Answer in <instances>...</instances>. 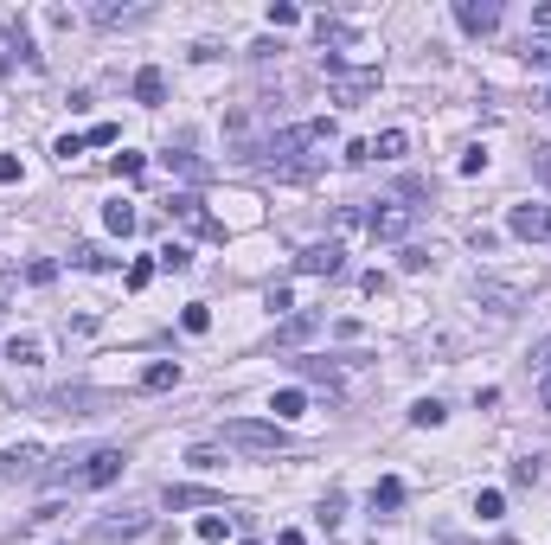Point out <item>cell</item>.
I'll return each instance as SVG.
<instances>
[{
	"label": "cell",
	"instance_id": "13",
	"mask_svg": "<svg viewBox=\"0 0 551 545\" xmlns=\"http://www.w3.org/2000/svg\"><path fill=\"white\" fill-rule=\"evenodd\" d=\"M135 103H148V109H154V103H167V77H160L154 65H148V71H135Z\"/></svg>",
	"mask_w": 551,
	"mask_h": 545
},
{
	"label": "cell",
	"instance_id": "25",
	"mask_svg": "<svg viewBox=\"0 0 551 545\" xmlns=\"http://www.w3.org/2000/svg\"><path fill=\"white\" fill-rule=\"evenodd\" d=\"M167 507H212L206 487H167Z\"/></svg>",
	"mask_w": 551,
	"mask_h": 545
},
{
	"label": "cell",
	"instance_id": "19",
	"mask_svg": "<svg viewBox=\"0 0 551 545\" xmlns=\"http://www.w3.org/2000/svg\"><path fill=\"white\" fill-rule=\"evenodd\" d=\"M103 225L116 231V237H135V225H142V218H135V206H122V199H116V206L103 212Z\"/></svg>",
	"mask_w": 551,
	"mask_h": 545
},
{
	"label": "cell",
	"instance_id": "18",
	"mask_svg": "<svg viewBox=\"0 0 551 545\" xmlns=\"http://www.w3.org/2000/svg\"><path fill=\"white\" fill-rule=\"evenodd\" d=\"M7 360H13V366H39V360H45V346H39L33 334H13V340H7Z\"/></svg>",
	"mask_w": 551,
	"mask_h": 545
},
{
	"label": "cell",
	"instance_id": "23",
	"mask_svg": "<svg viewBox=\"0 0 551 545\" xmlns=\"http://www.w3.org/2000/svg\"><path fill=\"white\" fill-rule=\"evenodd\" d=\"M475 513H481V520H501V513H507L501 487H481V494H475Z\"/></svg>",
	"mask_w": 551,
	"mask_h": 545
},
{
	"label": "cell",
	"instance_id": "36",
	"mask_svg": "<svg viewBox=\"0 0 551 545\" xmlns=\"http://www.w3.org/2000/svg\"><path fill=\"white\" fill-rule=\"evenodd\" d=\"M532 160H539V180L551 186V148H532Z\"/></svg>",
	"mask_w": 551,
	"mask_h": 545
},
{
	"label": "cell",
	"instance_id": "12",
	"mask_svg": "<svg viewBox=\"0 0 551 545\" xmlns=\"http://www.w3.org/2000/svg\"><path fill=\"white\" fill-rule=\"evenodd\" d=\"M180 385V360H154L142 366V392H174Z\"/></svg>",
	"mask_w": 551,
	"mask_h": 545
},
{
	"label": "cell",
	"instance_id": "30",
	"mask_svg": "<svg viewBox=\"0 0 551 545\" xmlns=\"http://www.w3.org/2000/svg\"><path fill=\"white\" fill-rule=\"evenodd\" d=\"M526 65H545L551 71V39H526Z\"/></svg>",
	"mask_w": 551,
	"mask_h": 545
},
{
	"label": "cell",
	"instance_id": "9",
	"mask_svg": "<svg viewBox=\"0 0 551 545\" xmlns=\"http://www.w3.org/2000/svg\"><path fill=\"white\" fill-rule=\"evenodd\" d=\"M167 212L180 218V225H192V231H206V237H218V231H225V225H218V218L206 212V199H199V193H174V199H167Z\"/></svg>",
	"mask_w": 551,
	"mask_h": 545
},
{
	"label": "cell",
	"instance_id": "31",
	"mask_svg": "<svg viewBox=\"0 0 551 545\" xmlns=\"http://www.w3.org/2000/svg\"><path fill=\"white\" fill-rule=\"evenodd\" d=\"M51 276H58V263H45V257H39V263H26V283H39V289H45Z\"/></svg>",
	"mask_w": 551,
	"mask_h": 545
},
{
	"label": "cell",
	"instance_id": "22",
	"mask_svg": "<svg viewBox=\"0 0 551 545\" xmlns=\"http://www.w3.org/2000/svg\"><path fill=\"white\" fill-rule=\"evenodd\" d=\"M314 39H321V51H327V45H353V26H340V19H314Z\"/></svg>",
	"mask_w": 551,
	"mask_h": 545
},
{
	"label": "cell",
	"instance_id": "21",
	"mask_svg": "<svg viewBox=\"0 0 551 545\" xmlns=\"http://www.w3.org/2000/svg\"><path fill=\"white\" fill-rule=\"evenodd\" d=\"M199 539L206 545H225L231 539V513H199Z\"/></svg>",
	"mask_w": 551,
	"mask_h": 545
},
{
	"label": "cell",
	"instance_id": "2",
	"mask_svg": "<svg viewBox=\"0 0 551 545\" xmlns=\"http://www.w3.org/2000/svg\"><path fill=\"white\" fill-rule=\"evenodd\" d=\"M122 462H128V449H90L71 469H51V481L58 487H109V481H122Z\"/></svg>",
	"mask_w": 551,
	"mask_h": 545
},
{
	"label": "cell",
	"instance_id": "39",
	"mask_svg": "<svg viewBox=\"0 0 551 545\" xmlns=\"http://www.w3.org/2000/svg\"><path fill=\"white\" fill-rule=\"evenodd\" d=\"M545 109H551V90H545Z\"/></svg>",
	"mask_w": 551,
	"mask_h": 545
},
{
	"label": "cell",
	"instance_id": "15",
	"mask_svg": "<svg viewBox=\"0 0 551 545\" xmlns=\"http://www.w3.org/2000/svg\"><path fill=\"white\" fill-rule=\"evenodd\" d=\"M398 507H404V481L384 475V481L372 487V513H398Z\"/></svg>",
	"mask_w": 551,
	"mask_h": 545
},
{
	"label": "cell",
	"instance_id": "24",
	"mask_svg": "<svg viewBox=\"0 0 551 545\" xmlns=\"http://www.w3.org/2000/svg\"><path fill=\"white\" fill-rule=\"evenodd\" d=\"M269 26H276V33H289V26H301V7H289V0H269Z\"/></svg>",
	"mask_w": 551,
	"mask_h": 545
},
{
	"label": "cell",
	"instance_id": "17",
	"mask_svg": "<svg viewBox=\"0 0 551 545\" xmlns=\"http://www.w3.org/2000/svg\"><path fill=\"white\" fill-rule=\"evenodd\" d=\"M443 417H449V404H443V398H417V404H410V424H417V430H436Z\"/></svg>",
	"mask_w": 551,
	"mask_h": 545
},
{
	"label": "cell",
	"instance_id": "26",
	"mask_svg": "<svg viewBox=\"0 0 551 545\" xmlns=\"http://www.w3.org/2000/svg\"><path fill=\"white\" fill-rule=\"evenodd\" d=\"M180 327H186V334H206V327H212V308H206V302H192V308L180 315Z\"/></svg>",
	"mask_w": 551,
	"mask_h": 545
},
{
	"label": "cell",
	"instance_id": "35",
	"mask_svg": "<svg viewBox=\"0 0 551 545\" xmlns=\"http://www.w3.org/2000/svg\"><path fill=\"white\" fill-rule=\"evenodd\" d=\"M13 180H19V160H13V154H0V186H13Z\"/></svg>",
	"mask_w": 551,
	"mask_h": 545
},
{
	"label": "cell",
	"instance_id": "14",
	"mask_svg": "<svg viewBox=\"0 0 551 545\" xmlns=\"http://www.w3.org/2000/svg\"><path fill=\"white\" fill-rule=\"evenodd\" d=\"M314 327H321V315H289L283 327H276V346H301V340L314 334Z\"/></svg>",
	"mask_w": 551,
	"mask_h": 545
},
{
	"label": "cell",
	"instance_id": "7",
	"mask_svg": "<svg viewBox=\"0 0 551 545\" xmlns=\"http://www.w3.org/2000/svg\"><path fill=\"white\" fill-rule=\"evenodd\" d=\"M507 231L526 237V244H545L551 237V206H513L507 212Z\"/></svg>",
	"mask_w": 551,
	"mask_h": 545
},
{
	"label": "cell",
	"instance_id": "34",
	"mask_svg": "<svg viewBox=\"0 0 551 545\" xmlns=\"http://www.w3.org/2000/svg\"><path fill=\"white\" fill-rule=\"evenodd\" d=\"M186 462H192V469H218V449H212V443H199V449L186 455Z\"/></svg>",
	"mask_w": 551,
	"mask_h": 545
},
{
	"label": "cell",
	"instance_id": "8",
	"mask_svg": "<svg viewBox=\"0 0 551 545\" xmlns=\"http://www.w3.org/2000/svg\"><path fill=\"white\" fill-rule=\"evenodd\" d=\"M295 269H301V276H340L346 251H340V244H308V251L295 257Z\"/></svg>",
	"mask_w": 551,
	"mask_h": 545
},
{
	"label": "cell",
	"instance_id": "6",
	"mask_svg": "<svg viewBox=\"0 0 551 545\" xmlns=\"http://www.w3.org/2000/svg\"><path fill=\"white\" fill-rule=\"evenodd\" d=\"M455 26L475 33V39H487L493 26H501V0H455Z\"/></svg>",
	"mask_w": 551,
	"mask_h": 545
},
{
	"label": "cell",
	"instance_id": "20",
	"mask_svg": "<svg viewBox=\"0 0 551 545\" xmlns=\"http://www.w3.org/2000/svg\"><path fill=\"white\" fill-rule=\"evenodd\" d=\"M404 148H410V135H404V128H384L378 142H372V160H398Z\"/></svg>",
	"mask_w": 551,
	"mask_h": 545
},
{
	"label": "cell",
	"instance_id": "5",
	"mask_svg": "<svg viewBox=\"0 0 551 545\" xmlns=\"http://www.w3.org/2000/svg\"><path fill=\"white\" fill-rule=\"evenodd\" d=\"M410 225H417V206H410V193H398V199H372V212H366L372 244H398Z\"/></svg>",
	"mask_w": 551,
	"mask_h": 545
},
{
	"label": "cell",
	"instance_id": "16",
	"mask_svg": "<svg viewBox=\"0 0 551 545\" xmlns=\"http://www.w3.org/2000/svg\"><path fill=\"white\" fill-rule=\"evenodd\" d=\"M269 411H276V424H289V417L308 411V392H295V385H289V392H276V398H269Z\"/></svg>",
	"mask_w": 551,
	"mask_h": 545
},
{
	"label": "cell",
	"instance_id": "1",
	"mask_svg": "<svg viewBox=\"0 0 551 545\" xmlns=\"http://www.w3.org/2000/svg\"><path fill=\"white\" fill-rule=\"evenodd\" d=\"M334 135H340V122H334V116H314V122H295V128H283V135H269V148H263V154H269L283 174H301V167H295V154L327 148Z\"/></svg>",
	"mask_w": 551,
	"mask_h": 545
},
{
	"label": "cell",
	"instance_id": "28",
	"mask_svg": "<svg viewBox=\"0 0 551 545\" xmlns=\"http://www.w3.org/2000/svg\"><path fill=\"white\" fill-rule=\"evenodd\" d=\"M71 263H77V269H103V263H109V257H103V251H97V244H77V251H71Z\"/></svg>",
	"mask_w": 551,
	"mask_h": 545
},
{
	"label": "cell",
	"instance_id": "33",
	"mask_svg": "<svg viewBox=\"0 0 551 545\" xmlns=\"http://www.w3.org/2000/svg\"><path fill=\"white\" fill-rule=\"evenodd\" d=\"M148 283H154V263H148V257L128 263V289H148Z\"/></svg>",
	"mask_w": 551,
	"mask_h": 545
},
{
	"label": "cell",
	"instance_id": "3",
	"mask_svg": "<svg viewBox=\"0 0 551 545\" xmlns=\"http://www.w3.org/2000/svg\"><path fill=\"white\" fill-rule=\"evenodd\" d=\"M321 71H327V90H334V103H346V109H353V103H366V97L378 90V65H360V71H353L340 51H327Z\"/></svg>",
	"mask_w": 551,
	"mask_h": 545
},
{
	"label": "cell",
	"instance_id": "4",
	"mask_svg": "<svg viewBox=\"0 0 551 545\" xmlns=\"http://www.w3.org/2000/svg\"><path fill=\"white\" fill-rule=\"evenodd\" d=\"M218 436H225L231 449H244V455H283L289 449V430L283 424H257V417H231Z\"/></svg>",
	"mask_w": 551,
	"mask_h": 545
},
{
	"label": "cell",
	"instance_id": "32",
	"mask_svg": "<svg viewBox=\"0 0 551 545\" xmlns=\"http://www.w3.org/2000/svg\"><path fill=\"white\" fill-rule=\"evenodd\" d=\"M51 154H58V160H77V154H84V135H58V148H51Z\"/></svg>",
	"mask_w": 551,
	"mask_h": 545
},
{
	"label": "cell",
	"instance_id": "29",
	"mask_svg": "<svg viewBox=\"0 0 551 545\" xmlns=\"http://www.w3.org/2000/svg\"><path fill=\"white\" fill-rule=\"evenodd\" d=\"M154 263H160V269H186L192 257H186V244H167V251H154Z\"/></svg>",
	"mask_w": 551,
	"mask_h": 545
},
{
	"label": "cell",
	"instance_id": "37",
	"mask_svg": "<svg viewBox=\"0 0 551 545\" xmlns=\"http://www.w3.org/2000/svg\"><path fill=\"white\" fill-rule=\"evenodd\" d=\"M539 411H551V372L539 378Z\"/></svg>",
	"mask_w": 551,
	"mask_h": 545
},
{
	"label": "cell",
	"instance_id": "11",
	"mask_svg": "<svg viewBox=\"0 0 551 545\" xmlns=\"http://www.w3.org/2000/svg\"><path fill=\"white\" fill-rule=\"evenodd\" d=\"M97 533H103V539H142V533H148V513L128 507V513H116V520H103Z\"/></svg>",
	"mask_w": 551,
	"mask_h": 545
},
{
	"label": "cell",
	"instance_id": "38",
	"mask_svg": "<svg viewBox=\"0 0 551 545\" xmlns=\"http://www.w3.org/2000/svg\"><path fill=\"white\" fill-rule=\"evenodd\" d=\"M276 545H308V539H301V533L289 526V533H276Z\"/></svg>",
	"mask_w": 551,
	"mask_h": 545
},
{
	"label": "cell",
	"instance_id": "10",
	"mask_svg": "<svg viewBox=\"0 0 551 545\" xmlns=\"http://www.w3.org/2000/svg\"><path fill=\"white\" fill-rule=\"evenodd\" d=\"M39 449H7V455H0V475H7V481H33L39 475Z\"/></svg>",
	"mask_w": 551,
	"mask_h": 545
},
{
	"label": "cell",
	"instance_id": "27",
	"mask_svg": "<svg viewBox=\"0 0 551 545\" xmlns=\"http://www.w3.org/2000/svg\"><path fill=\"white\" fill-rule=\"evenodd\" d=\"M116 174L122 180H142L148 174V154H116Z\"/></svg>",
	"mask_w": 551,
	"mask_h": 545
}]
</instances>
